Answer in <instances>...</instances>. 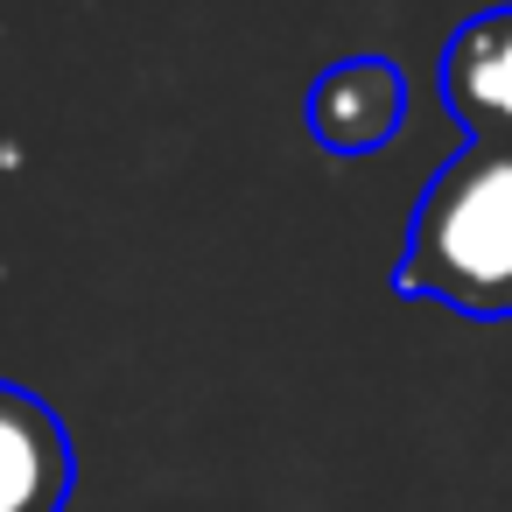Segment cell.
Listing matches in <instances>:
<instances>
[{
	"label": "cell",
	"mask_w": 512,
	"mask_h": 512,
	"mask_svg": "<svg viewBox=\"0 0 512 512\" xmlns=\"http://www.w3.org/2000/svg\"><path fill=\"white\" fill-rule=\"evenodd\" d=\"M393 288L477 323L512 316V141H470L435 169Z\"/></svg>",
	"instance_id": "cell-1"
},
{
	"label": "cell",
	"mask_w": 512,
	"mask_h": 512,
	"mask_svg": "<svg viewBox=\"0 0 512 512\" xmlns=\"http://www.w3.org/2000/svg\"><path fill=\"white\" fill-rule=\"evenodd\" d=\"M309 134L330 148V155H372L400 134L407 120V78L386 64V57H344L330 64L316 85H309V106H302Z\"/></svg>",
	"instance_id": "cell-2"
},
{
	"label": "cell",
	"mask_w": 512,
	"mask_h": 512,
	"mask_svg": "<svg viewBox=\"0 0 512 512\" xmlns=\"http://www.w3.org/2000/svg\"><path fill=\"white\" fill-rule=\"evenodd\" d=\"M442 106L470 141H512V8H484L442 43Z\"/></svg>",
	"instance_id": "cell-3"
},
{
	"label": "cell",
	"mask_w": 512,
	"mask_h": 512,
	"mask_svg": "<svg viewBox=\"0 0 512 512\" xmlns=\"http://www.w3.org/2000/svg\"><path fill=\"white\" fill-rule=\"evenodd\" d=\"M71 498V435L64 421L0 379V512H64Z\"/></svg>",
	"instance_id": "cell-4"
}]
</instances>
